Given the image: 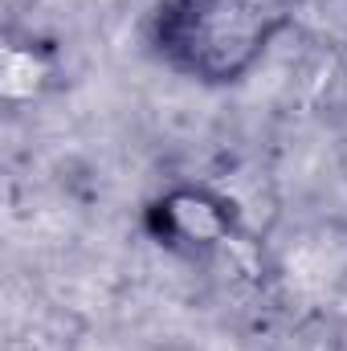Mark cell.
Returning <instances> with one entry per match:
<instances>
[{"mask_svg":"<svg viewBox=\"0 0 347 351\" xmlns=\"http://www.w3.org/2000/svg\"><path fill=\"white\" fill-rule=\"evenodd\" d=\"M49 78V62L33 49V45H8L4 49V94L16 98H33Z\"/></svg>","mask_w":347,"mask_h":351,"instance_id":"3","label":"cell"},{"mask_svg":"<svg viewBox=\"0 0 347 351\" xmlns=\"http://www.w3.org/2000/svg\"><path fill=\"white\" fill-rule=\"evenodd\" d=\"M290 25V0H164L152 16V45L176 74L229 86L241 82Z\"/></svg>","mask_w":347,"mask_h":351,"instance_id":"1","label":"cell"},{"mask_svg":"<svg viewBox=\"0 0 347 351\" xmlns=\"http://www.w3.org/2000/svg\"><path fill=\"white\" fill-rule=\"evenodd\" d=\"M147 229L176 254L204 258L233 237V204L208 188H172L147 208Z\"/></svg>","mask_w":347,"mask_h":351,"instance_id":"2","label":"cell"}]
</instances>
